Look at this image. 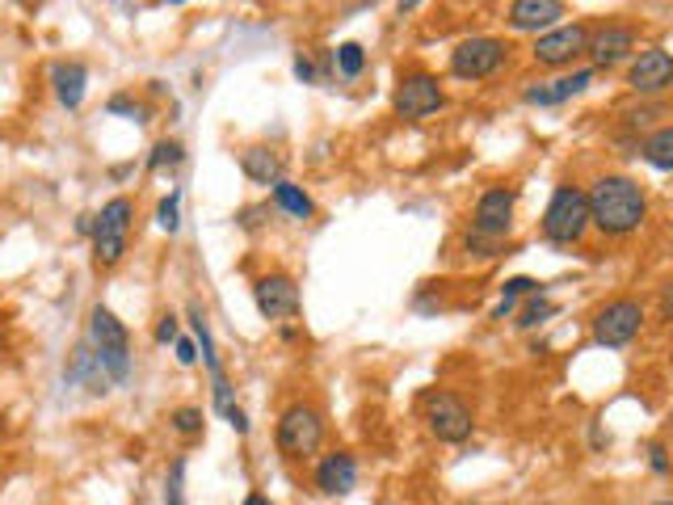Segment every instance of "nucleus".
Instances as JSON below:
<instances>
[{
	"mask_svg": "<svg viewBox=\"0 0 673 505\" xmlns=\"http://www.w3.org/2000/svg\"><path fill=\"white\" fill-rule=\"evenodd\" d=\"M590 223L606 237H627L645 223L648 198L631 177H597L590 186Z\"/></svg>",
	"mask_w": 673,
	"mask_h": 505,
	"instance_id": "f257e3e1",
	"label": "nucleus"
},
{
	"mask_svg": "<svg viewBox=\"0 0 673 505\" xmlns=\"http://www.w3.org/2000/svg\"><path fill=\"white\" fill-rule=\"evenodd\" d=\"M89 342L97 349L109 383H127V379H131V333H127V324L114 317L109 308H102V303L89 312Z\"/></svg>",
	"mask_w": 673,
	"mask_h": 505,
	"instance_id": "f03ea898",
	"label": "nucleus"
},
{
	"mask_svg": "<svg viewBox=\"0 0 673 505\" xmlns=\"http://www.w3.org/2000/svg\"><path fill=\"white\" fill-rule=\"evenodd\" d=\"M131 223H135V203L131 198H109L102 215L93 219V262L102 269H114L127 253V240H131Z\"/></svg>",
	"mask_w": 673,
	"mask_h": 505,
	"instance_id": "7ed1b4c3",
	"label": "nucleus"
},
{
	"mask_svg": "<svg viewBox=\"0 0 673 505\" xmlns=\"http://www.w3.org/2000/svg\"><path fill=\"white\" fill-rule=\"evenodd\" d=\"M585 232H590V198H585V190L560 186L552 194L547 211H543V237L552 244H577Z\"/></svg>",
	"mask_w": 673,
	"mask_h": 505,
	"instance_id": "20e7f679",
	"label": "nucleus"
},
{
	"mask_svg": "<svg viewBox=\"0 0 673 505\" xmlns=\"http://www.w3.org/2000/svg\"><path fill=\"white\" fill-rule=\"evenodd\" d=\"M324 438V422L312 404H291L282 417H278V429H274V447L287 455V459H308V455L321 451Z\"/></svg>",
	"mask_w": 673,
	"mask_h": 505,
	"instance_id": "39448f33",
	"label": "nucleus"
},
{
	"mask_svg": "<svg viewBox=\"0 0 673 505\" xmlns=\"http://www.w3.org/2000/svg\"><path fill=\"white\" fill-rule=\"evenodd\" d=\"M640 329H645V308L636 299H611L593 317V342L606 349H623L636 342Z\"/></svg>",
	"mask_w": 673,
	"mask_h": 505,
	"instance_id": "423d86ee",
	"label": "nucleus"
},
{
	"mask_svg": "<svg viewBox=\"0 0 673 505\" xmlns=\"http://www.w3.org/2000/svg\"><path fill=\"white\" fill-rule=\"evenodd\" d=\"M501 64H506V43H501V38H488V34H480V38H463L455 51H451V72H455L459 80H485V77H492Z\"/></svg>",
	"mask_w": 673,
	"mask_h": 505,
	"instance_id": "0eeeda50",
	"label": "nucleus"
},
{
	"mask_svg": "<svg viewBox=\"0 0 673 505\" xmlns=\"http://www.w3.org/2000/svg\"><path fill=\"white\" fill-rule=\"evenodd\" d=\"M426 422L438 443H467L472 438V409L455 397V392H433L426 400Z\"/></svg>",
	"mask_w": 673,
	"mask_h": 505,
	"instance_id": "6e6552de",
	"label": "nucleus"
},
{
	"mask_svg": "<svg viewBox=\"0 0 673 505\" xmlns=\"http://www.w3.org/2000/svg\"><path fill=\"white\" fill-rule=\"evenodd\" d=\"M392 106H396V114L408 118V123H421V118H430V114H438V110L446 106V93H442L438 77L413 72V77H404L401 84H396Z\"/></svg>",
	"mask_w": 673,
	"mask_h": 505,
	"instance_id": "1a4fd4ad",
	"label": "nucleus"
},
{
	"mask_svg": "<svg viewBox=\"0 0 673 505\" xmlns=\"http://www.w3.org/2000/svg\"><path fill=\"white\" fill-rule=\"evenodd\" d=\"M513 203H518L513 190H488V194H480V203H476V211H472V232H467V237L501 240L513 223Z\"/></svg>",
	"mask_w": 673,
	"mask_h": 505,
	"instance_id": "9d476101",
	"label": "nucleus"
},
{
	"mask_svg": "<svg viewBox=\"0 0 673 505\" xmlns=\"http://www.w3.org/2000/svg\"><path fill=\"white\" fill-rule=\"evenodd\" d=\"M627 84H631V93H640V97H657V93L673 89V55L665 51V47H648V51H640L631 59Z\"/></svg>",
	"mask_w": 673,
	"mask_h": 505,
	"instance_id": "9b49d317",
	"label": "nucleus"
},
{
	"mask_svg": "<svg viewBox=\"0 0 673 505\" xmlns=\"http://www.w3.org/2000/svg\"><path fill=\"white\" fill-rule=\"evenodd\" d=\"M253 299H257V312L266 320H291V317H299V308H303L291 274H266V278H257Z\"/></svg>",
	"mask_w": 673,
	"mask_h": 505,
	"instance_id": "f8f14e48",
	"label": "nucleus"
},
{
	"mask_svg": "<svg viewBox=\"0 0 673 505\" xmlns=\"http://www.w3.org/2000/svg\"><path fill=\"white\" fill-rule=\"evenodd\" d=\"M585 47H590V26L572 22V26H556L547 34H538L535 59L547 64V68H560V64H572L577 55H585Z\"/></svg>",
	"mask_w": 673,
	"mask_h": 505,
	"instance_id": "ddd939ff",
	"label": "nucleus"
},
{
	"mask_svg": "<svg viewBox=\"0 0 673 505\" xmlns=\"http://www.w3.org/2000/svg\"><path fill=\"white\" fill-rule=\"evenodd\" d=\"M590 59L597 64V68H615V64H623L627 55L636 51V30L623 26V22H606V26L590 30Z\"/></svg>",
	"mask_w": 673,
	"mask_h": 505,
	"instance_id": "4468645a",
	"label": "nucleus"
},
{
	"mask_svg": "<svg viewBox=\"0 0 673 505\" xmlns=\"http://www.w3.org/2000/svg\"><path fill=\"white\" fill-rule=\"evenodd\" d=\"M63 379H68V383H81L84 392H93V397H106L109 392V375H106V367H102L93 342H81V346L72 349V358H68V367H63Z\"/></svg>",
	"mask_w": 673,
	"mask_h": 505,
	"instance_id": "2eb2a0df",
	"label": "nucleus"
},
{
	"mask_svg": "<svg viewBox=\"0 0 673 505\" xmlns=\"http://www.w3.org/2000/svg\"><path fill=\"white\" fill-rule=\"evenodd\" d=\"M358 484V459L350 451H333L316 463V489L324 497H346Z\"/></svg>",
	"mask_w": 673,
	"mask_h": 505,
	"instance_id": "dca6fc26",
	"label": "nucleus"
},
{
	"mask_svg": "<svg viewBox=\"0 0 673 505\" xmlns=\"http://www.w3.org/2000/svg\"><path fill=\"white\" fill-rule=\"evenodd\" d=\"M565 18L560 0H513L506 22L513 30H556V22Z\"/></svg>",
	"mask_w": 673,
	"mask_h": 505,
	"instance_id": "f3484780",
	"label": "nucleus"
},
{
	"mask_svg": "<svg viewBox=\"0 0 673 505\" xmlns=\"http://www.w3.org/2000/svg\"><path fill=\"white\" fill-rule=\"evenodd\" d=\"M590 84H593V72L590 68H581V72H568V77H560V80H547V84L526 89V102H531V106H560L568 97H581Z\"/></svg>",
	"mask_w": 673,
	"mask_h": 505,
	"instance_id": "a211bd4d",
	"label": "nucleus"
},
{
	"mask_svg": "<svg viewBox=\"0 0 673 505\" xmlns=\"http://www.w3.org/2000/svg\"><path fill=\"white\" fill-rule=\"evenodd\" d=\"M51 84H55V97H59V106L81 110L84 84H89V68H84V64H77V59H63V64H55V68H51Z\"/></svg>",
	"mask_w": 673,
	"mask_h": 505,
	"instance_id": "6ab92c4d",
	"label": "nucleus"
},
{
	"mask_svg": "<svg viewBox=\"0 0 673 505\" xmlns=\"http://www.w3.org/2000/svg\"><path fill=\"white\" fill-rule=\"evenodd\" d=\"M241 169H244V177L257 182V186H278V182H282V160L274 157L269 148H244Z\"/></svg>",
	"mask_w": 673,
	"mask_h": 505,
	"instance_id": "aec40b11",
	"label": "nucleus"
},
{
	"mask_svg": "<svg viewBox=\"0 0 673 505\" xmlns=\"http://www.w3.org/2000/svg\"><path fill=\"white\" fill-rule=\"evenodd\" d=\"M189 329H194V342L202 346V363H207L211 379L223 375V367H219V354H216V337H211V320H207V312H202L198 303H189Z\"/></svg>",
	"mask_w": 673,
	"mask_h": 505,
	"instance_id": "412c9836",
	"label": "nucleus"
},
{
	"mask_svg": "<svg viewBox=\"0 0 673 505\" xmlns=\"http://www.w3.org/2000/svg\"><path fill=\"white\" fill-rule=\"evenodd\" d=\"M640 157L652 164V169H661V173H673V127H661V131H652L640 144Z\"/></svg>",
	"mask_w": 673,
	"mask_h": 505,
	"instance_id": "4be33fe9",
	"label": "nucleus"
},
{
	"mask_svg": "<svg viewBox=\"0 0 673 505\" xmlns=\"http://www.w3.org/2000/svg\"><path fill=\"white\" fill-rule=\"evenodd\" d=\"M274 203H278L287 215H295V219H312V215H316V203H312L295 182H287V177L274 186Z\"/></svg>",
	"mask_w": 673,
	"mask_h": 505,
	"instance_id": "5701e85b",
	"label": "nucleus"
},
{
	"mask_svg": "<svg viewBox=\"0 0 673 505\" xmlns=\"http://www.w3.org/2000/svg\"><path fill=\"white\" fill-rule=\"evenodd\" d=\"M333 68H337L346 80H358L362 77V68H367V51H362L358 43H341V47L333 51Z\"/></svg>",
	"mask_w": 673,
	"mask_h": 505,
	"instance_id": "b1692460",
	"label": "nucleus"
},
{
	"mask_svg": "<svg viewBox=\"0 0 673 505\" xmlns=\"http://www.w3.org/2000/svg\"><path fill=\"white\" fill-rule=\"evenodd\" d=\"M186 160V148L177 144V139H161L156 148H152V157H148V169H173V164H182Z\"/></svg>",
	"mask_w": 673,
	"mask_h": 505,
	"instance_id": "393cba45",
	"label": "nucleus"
},
{
	"mask_svg": "<svg viewBox=\"0 0 673 505\" xmlns=\"http://www.w3.org/2000/svg\"><path fill=\"white\" fill-rule=\"evenodd\" d=\"M547 317H556V303H552V299H543V291H535L531 295V303L522 308L518 324H522V329H535V324H543Z\"/></svg>",
	"mask_w": 673,
	"mask_h": 505,
	"instance_id": "a878e982",
	"label": "nucleus"
},
{
	"mask_svg": "<svg viewBox=\"0 0 673 505\" xmlns=\"http://www.w3.org/2000/svg\"><path fill=\"white\" fill-rule=\"evenodd\" d=\"M156 223H161L169 237L182 228V190H173V194L164 198L161 207H156Z\"/></svg>",
	"mask_w": 673,
	"mask_h": 505,
	"instance_id": "bb28decb",
	"label": "nucleus"
},
{
	"mask_svg": "<svg viewBox=\"0 0 673 505\" xmlns=\"http://www.w3.org/2000/svg\"><path fill=\"white\" fill-rule=\"evenodd\" d=\"M182 480H186V459H173V468H169V484H164V505H186V489H182Z\"/></svg>",
	"mask_w": 673,
	"mask_h": 505,
	"instance_id": "cd10ccee",
	"label": "nucleus"
},
{
	"mask_svg": "<svg viewBox=\"0 0 673 505\" xmlns=\"http://www.w3.org/2000/svg\"><path fill=\"white\" fill-rule=\"evenodd\" d=\"M173 429H177V434H186V438L202 434V409H194V404L177 409V413H173Z\"/></svg>",
	"mask_w": 673,
	"mask_h": 505,
	"instance_id": "c85d7f7f",
	"label": "nucleus"
},
{
	"mask_svg": "<svg viewBox=\"0 0 673 505\" xmlns=\"http://www.w3.org/2000/svg\"><path fill=\"white\" fill-rule=\"evenodd\" d=\"M109 114H131L135 123H148V106H139L131 97H109Z\"/></svg>",
	"mask_w": 673,
	"mask_h": 505,
	"instance_id": "c756f323",
	"label": "nucleus"
},
{
	"mask_svg": "<svg viewBox=\"0 0 673 505\" xmlns=\"http://www.w3.org/2000/svg\"><path fill=\"white\" fill-rule=\"evenodd\" d=\"M177 337H182V324H177V317L169 312V317H161V324H156V342L169 346V342H177Z\"/></svg>",
	"mask_w": 673,
	"mask_h": 505,
	"instance_id": "7c9ffc66",
	"label": "nucleus"
},
{
	"mask_svg": "<svg viewBox=\"0 0 673 505\" xmlns=\"http://www.w3.org/2000/svg\"><path fill=\"white\" fill-rule=\"evenodd\" d=\"M291 68H295V77L303 80V84H316V80H321L316 64H312V55H295V64H291Z\"/></svg>",
	"mask_w": 673,
	"mask_h": 505,
	"instance_id": "2f4dec72",
	"label": "nucleus"
},
{
	"mask_svg": "<svg viewBox=\"0 0 673 505\" xmlns=\"http://www.w3.org/2000/svg\"><path fill=\"white\" fill-rule=\"evenodd\" d=\"M173 349H177V363H182V367H194V363H198V346H194L189 337H177Z\"/></svg>",
	"mask_w": 673,
	"mask_h": 505,
	"instance_id": "473e14b6",
	"label": "nucleus"
},
{
	"mask_svg": "<svg viewBox=\"0 0 673 505\" xmlns=\"http://www.w3.org/2000/svg\"><path fill=\"white\" fill-rule=\"evenodd\" d=\"M501 291H506V299H518V295H526V291H538V283L535 278H510Z\"/></svg>",
	"mask_w": 673,
	"mask_h": 505,
	"instance_id": "72a5a7b5",
	"label": "nucleus"
},
{
	"mask_svg": "<svg viewBox=\"0 0 673 505\" xmlns=\"http://www.w3.org/2000/svg\"><path fill=\"white\" fill-rule=\"evenodd\" d=\"M223 422L236 429V434H248V417H244L241 404H232V409H223Z\"/></svg>",
	"mask_w": 673,
	"mask_h": 505,
	"instance_id": "f704fd0d",
	"label": "nucleus"
},
{
	"mask_svg": "<svg viewBox=\"0 0 673 505\" xmlns=\"http://www.w3.org/2000/svg\"><path fill=\"white\" fill-rule=\"evenodd\" d=\"M648 455H652V459H648V463H652V472H661V477H665V472H670V455H665V447H661V443H652Z\"/></svg>",
	"mask_w": 673,
	"mask_h": 505,
	"instance_id": "c9c22d12",
	"label": "nucleus"
},
{
	"mask_svg": "<svg viewBox=\"0 0 673 505\" xmlns=\"http://www.w3.org/2000/svg\"><path fill=\"white\" fill-rule=\"evenodd\" d=\"M661 317L665 320H673V278L661 287Z\"/></svg>",
	"mask_w": 673,
	"mask_h": 505,
	"instance_id": "e433bc0d",
	"label": "nucleus"
},
{
	"mask_svg": "<svg viewBox=\"0 0 673 505\" xmlns=\"http://www.w3.org/2000/svg\"><path fill=\"white\" fill-rule=\"evenodd\" d=\"M241 505H274V502H269V497H262V493H248Z\"/></svg>",
	"mask_w": 673,
	"mask_h": 505,
	"instance_id": "4c0bfd02",
	"label": "nucleus"
},
{
	"mask_svg": "<svg viewBox=\"0 0 673 505\" xmlns=\"http://www.w3.org/2000/svg\"><path fill=\"white\" fill-rule=\"evenodd\" d=\"M0 349H4V333H0Z\"/></svg>",
	"mask_w": 673,
	"mask_h": 505,
	"instance_id": "58836bf2",
	"label": "nucleus"
},
{
	"mask_svg": "<svg viewBox=\"0 0 673 505\" xmlns=\"http://www.w3.org/2000/svg\"><path fill=\"white\" fill-rule=\"evenodd\" d=\"M661 505H673V502H661Z\"/></svg>",
	"mask_w": 673,
	"mask_h": 505,
	"instance_id": "ea45409f",
	"label": "nucleus"
}]
</instances>
